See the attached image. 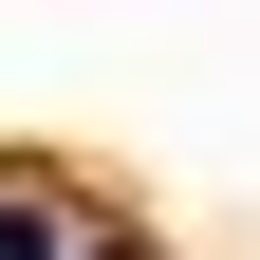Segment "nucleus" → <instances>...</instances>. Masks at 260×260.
I'll return each mask as SVG.
<instances>
[{
	"mask_svg": "<svg viewBox=\"0 0 260 260\" xmlns=\"http://www.w3.org/2000/svg\"><path fill=\"white\" fill-rule=\"evenodd\" d=\"M0 260H75V242H56V205H19V186H0Z\"/></svg>",
	"mask_w": 260,
	"mask_h": 260,
	"instance_id": "nucleus-1",
	"label": "nucleus"
},
{
	"mask_svg": "<svg viewBox=\"0 0 260 260\" xmlns=\"http://www.w3.org/2000/svg\"><path fill=\"white\" fill-rule=\"evenodd\" d=\"M75 260H149V223H112V242H75Z\"/></svg>",
	"mask_w": 260,
	"mask_h": 260,
	"instance_id": "nucleus-2",
	"label": "nucleus"
}]
</instances>
